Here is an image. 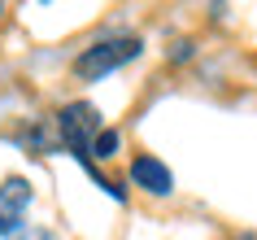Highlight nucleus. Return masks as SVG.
Masks as SVG:
<instances>
[{
	"instance_id": "obj_1",
	"label": "nucleus",
	"mask_w": 257,
	"mask_h": 240,
	"mask_svg": "<svg viewBox=\"0 0 257 240\" xmlns=\"http://www.w3.org/2000/svg\"><path fill=\"white\" fill-rule=\"evenodd\" d=\"M57 135H61V148L66 153H74V157L92 171V153H96V140H100V109L92 105V101H70L66 109H57V118H53ZM96 175V171H92Z\"/></svg>"
},
{
	"instance_id": "obj_2",
	"label": "nucleus",
	"mask_w": 257,
	"mask_h": 240,
	"mask_svg": "<svg viewBox=\"0 0 257 240\" xmlns=\"http://www.w3.org/2000/svg\"><path fill=\"white\" fill-rule=\"evenodd\" d=\"M140 48H144V44H140L136 35H105V40H96L92 48H83V53L74 57V74H79V79H105V74H113L118 66L136 61Z\"/></svg>"
},
{
	"instance_id": "obj_3",
	"label": "nucleus",
	"mask_w": 257,
	"mask_h": 240,
	"mask_svg": "<svg viewBox=\"0 0 257 240\" xmlns=\"http://www.w3.org/2000/svg\"><path fill=\"white\" fill-rule=\"evenodd\" d=\"M31 184L22 179V175H9L5 184H0V236L14 240L18 231H22V218H27L31 210Z\"/></svg>"
},
{
	"instance_id": "obj_4",
	"label": "nucleus",
	"mask_w": 257,
	"mask_h": 240,
	"mask_svg": "<svg viewBox=\"0 0 257 240\" xmlns=\"http://www.w3.org/2000/svg\"><path fill=\"white\" fill-rule=\"evenodd\" d=\"M131 184L144 188L149 197H170V192H175V175H170V166H166L162 157L140 153V157L131 162Z\"/></svg>"
},
{
	"instance_id": "obj_5",
	"label": "nucleus",
	"mask_w": 257,
	"mask_h": 240,
	"mask_svg": "<svg viewBox=\"0 0 257 240\" xmlns=\"http://www.w3.org/2000/svg\"><path fill=\"white\" fill-rule=\"evenodd\" d=\"M113 153H118V131H109V127H105V131H100V140H96V153H92V157L105 162V157H113Z\"/></svg>"
},
{
	"instance_id": "obj_6",
	"label": "nucleus",
	"mask_w": 257,
	"mask_h": 240,
	"mask_svg": "<svg viewBox=\"0 0 257 240\" xmlns=\"http://www.w3.org/2000/svg\"><path fill=\"white\" fill-rule=\"evenodd\" d=\"M14 240H57V236H53V231H40V227H31V231L22 227V231H18Z\"/></svg>"
},
{
	"instance_id": "obj_7",
	"label": "nucleus",
	"mask_w": 257,
	"mask_h": 240,
	"mask_svg": "<svg viewBox=\"0 0 257 240\" xmlns=\"http://www.w3.org/2000/svg\"><path fill=\"white\" fill-rule=\"evenodd\" d=\"M0 14H5V5H0Z\"/></svg>"
}]
</instances>
